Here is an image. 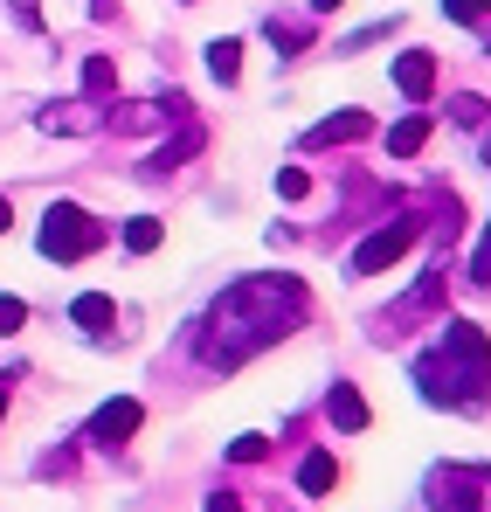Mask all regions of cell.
I'll use <instances>...</instances> for the list:
<instances>
[{
    "label": "cell",
    "mask_w": 491,
    "mask_h": 512,
    "mask_svg": "<svg viewBox=\"0 0 491 512\" xmlns=\"http://www.w3.org/2000/svg\"><path fill=\"white\" fill-rule=\"evenodd\" d=\"M160 236H166L160 215H132V222H125V250H132V256H153V250H160Z\"/></svg>",
    "instance_id": "obj_17"
},
{
    "label": "cell",
    "mask_w": 491,
    "mask_h": 512,
    "mask_svg": "<svg viewBox=\"0 0 491 512\" xmlns=\"http://www.w3.org/2000/svg\"><path fill=\"white\" fill-rule=\"evenodd\" d=\"M7 7H14V21H21V28H28V35H35V28H42V7H35V0H7Z\"/></svg>",
    "instance_id": "obj_25"
},
{
    "label": "cell",
    "mask_w": 491,
    "mask_h": 512,
    "mask_svg": "<svg viewBox=\"0 0 491 512\" xmlns=\"http://www.w3.org/2000/svg\"><path fill=\"white\" fill-rule=\"evenodd\" d=\"M415 388H422V402H443V409L478 416L485 395H491V340H485V326L450 319L429 353H415Z\"/></svg>",
    "instance_id": "obj_2"
},
{
    "label": "cell",
    "mask_w": 491,
    "mask_h": 512,
    "mask_svg": "<svg viewBox=\"0 0 491 512\" xmlns=\"http://www.w3.org/2000/svg\"><path fill=\"white\" fill-rule=\"evenodd\" d=\"M429 499H436V512H491V471H443Z\"/></svg>",
    "instance_id": "obj_5"
},
{
    "label": "cell",
    "mask_w": 491,
    "mask_h": 512,
    "mask_svg": "<svg viewBox=\"0 0 491 512\" xmlns=\"http://www.w3.org/2000/svg\"><path fill=\"white\" fill-rule=\"evenodd\" d=\"M208 512H243V506H236V492H208Z\"/></svg>",
    "instance_id": "obj_26"
},
{
    "label": "cell",
    "mask_w": 491,
    "mask_h": 512,
    "mask_svg": "<svg viewBox=\"0 0 491 512\" xmlns=\"http://www.w3.org/2000/svg\"><path fill=\"white\" fill-rule=\"evenodd\" d=\"M263 35H270V42H284L277 56H305V49H312V28H305V21H291V14H270V21H263Z\"/></svg>",
    "instance_id": "obj_15"
},
{
    "label": "cell",
    "mask_w": 491,
    "mask_h": 512,
    "mask_svg": "<svg viewBox=\"0 0 491 512\" xmlns=\"http://www.w3.org/2000/svg\"><path fill=\"white\" fill-rule=\"evenodd\" d=\"M312 14H339V0H312Z\"/></svg>",
    "instance_id": "obj_29"
},
{
    "label": "cell",
    "mask_w": 491,
    "mask_h": 512,
    "mask_svg": "<svg viewBox=\"0 0 491 512\" xmlns=\"http://www.w3.org/2000/svg\"><path fill=\"white\" fill-rule=\"evenodd\" d=\"M14 374H0V423H7V402H14V388H7Z\"/></svg>",
    "instance_id": "obj_27"
},
{
    "label": "cell",
    "mask_w": 491,
    "mask_h": 512,
    "mask_svg": "<svg viewBox=\"0 0 491 512\" xmlns=\"http://www.w3.org/2000/svg\"><path fill=\"white\" fill-rule=\"evenodd\" d=\"M187 153H201V125H180V139H173V146H160V153H153V173L180 167V160H187Z\"/></svg>",
    "instance_id": "obj_18"
},
{
    "label": "cell",
    "mask_w": 491,
    "mask_h": 512,
    "mask_svg": "<svg viewBox=\"0 0 491 512\" xmlns=\"http://www.w3.org/2000/svg\"><path fill=\"white\" fill-rule=\"evenodd\" d=\"M139 423H146V409H139L132 395H118V402H104V409L90 416V429H83V436H90L97 450H125V443H132V429H139Z\"/></svg>",
    "instance_id": "obj_6"
},
{
    "label": "cell",
    "mask_w": 491,
    "mask_h": 512,
    "mask_svg": "<svg viewBox=\"0 0 491 512\" xmlns=\"http://www.w3.org/2000/svg\"><path fill=\"white\" fill-rule=\"evenodd\" d=\"M471 284H491V229H485V243L471 250Z\"/></svg>",
    "instance_id": "obj_23"
},
{
    "label": "cell",
    "mask_w": 491,
    "mask_h": 512,
    "mask_svg": "<svg viewBox=\"0 0 491 512\" xmlns=\"http://www.w3.org/2000/svg\"><path fill=\"white\" fill-rule=\"evenodd\" d=\"M367 132H374L367 111H332V118H319V125L305 132V146H353V139H367Z\"/></svg>",
    "instance_id": "obj_9"
},
{
    "label": "cell",
    "mask_w": 491,
    "mask_h": 512,
    "mask_svg": "<svg viewBox=\"0 0 491 512\" xmlns=\"http://www.w3.org/2000/svg\"><path fill=\"white\" fill-rule=\"evenodd\" d=\"M208 77H215V84H236V77H243V42H236V35H215V42H208Z\"/></svg>",
    "instance_id": "obj_12"
},
{
    "label": "cell",
    "mask_w": 491,
    "mask_h": 512,
    "mask_svg": "<svg viewBox=\"0 0 491 512\" xmlns=\"http://www.w3.org/2000/svg\"><path fill=\"white\" fill-rule=\"evenodd\" d=\"M443 14H450V21H485L491 0H443Z\"/></svg>",
    "instance_id": "obj_22"
},
{
    "label": "cell",
    "mask_w": 491,
    "mask_h": 512,
    "mask_svg": "<svg viewBox=\"0 0 491 512\" xmlns=\"http://www.w3.org/2000/svg\"><path fill=\"white\" fill-rule=\"evenodd\" d=\"M326 416H332V429H346V436L367 429V402H360L353 381H332V388H326Z\"/></svg>",
    "instance_id": "obj_10"
},
{
    "label": "cell",
    "mask_w": 491,
    "mask_h": 512,
    "mask_svg": "<svg viewBox=\"0 0 491 512\" xmlns=\"http://www.w3.org/2000/svg\"><path fill=\"white\" fill-rule=\"evenodd\" d=\"M332 485H339V464H332L326 450H312V457L298 464V492H312V499H326Z\"/></svg>",
    "instance_id": "obj_14"
},
{
    "label": "cell",
    "mask_w": 491,
    "mask_h": 512,
    "mask_svg": "<svg viewBox=\"0 0 491 512\" xmlns=\"http://www.w3.org/2000/svg\"><path fill=\"white\" fill-rule=\"evenodd\" d=\"M90 14H97V21H104V14H111V0H90Z\"/></svg>",
    "instance_id": "obj_30"
},
{
    "label": "cell",
    "mask_w": 491,
    "mask_h": 512,
    "mask_svg": "<svg viewBox=\"0 0 491 512\" xmlns=\"http://www.w3.org/2000/svg\"><path fill=\"white\" fill-rule=\"evenodd\" d=\"M104 236H111V229H104L90 208H77V201H49V215H42V236H35V243H42L49 263H83V256L104 250Z\"/></svg>",
    "instance_id": "obj_3"
},
{
    "label": "cell",
    "mask_w": 491,
    "mask_h": 512,
    "mask_svg": "<svg viewBox=\"0 0 491 512\" xmlns=\"http://www.w3.org/2000/svg\"><path fill=\"white\" fill-rule=\"evenodd\" d=\"M7 229H14V208H7V201H0V236H7Z\"/></svg>",
    "instance_id": "obj_28"
},
{
    "label": "cell",
    "mask_w": 491,
    "mask_h": 512,
    "mask_svg": "<svg viewBox=\"0 0 491 512\" xmlns=\"http://www.w3.org/2000/svg\"><path fill=\"white\" fill-rule=\"evenodd\" d=\"M21 319H28V305L21 298H0V333H21Z\"/></svg>",
    "instance_id": "obj_24"
},
{
    "label": "cell",
    "mask_w": 491,
    "mask_h": 512,
    "mask_svg": "<svg viewBox=\"0 0 491 512\" xmlns=\"http://www.w3.org/2000/svg\"><path fill=\"white\" fill-rule=\"evenodd\" d=\"M422 146H429V111H409V118L388 132V153H395V160H415Z\"/></svg>",
    "instance_id": "obj_13"
},
{
    "label": "cell",
    "mask_w": 491,
    "mask_h": 512,
    "mask_svg": "<svg viewBox=\"0 0 491 512\" xmlns=\"http://www.w3.org/2000/svg\"><path fill=\"white\" fill-rule=\"evenodd\" d=\"M305 319V284L284 277V270H263V277H243L215 298L208 312V333H201V360L208 367H243L249 353L277 346L291 326Z\"/></svg>",
    "instance_id": "obj_1"
},
{
    "label": "cell",
    "mask_w": 491,
    "mask_h": 512,
    "mask_svg": "<svg viewBox=\"0 0 491 512\" xmlns=\"http://www.w3.org/2000/svg\"><path fill=\"white\" fill-rule=\"evenodd\" d=\"M70 319H77V326L90 333V340L118 326V312H111V298H104V291H83V298H70Z\"/></svg>",
    "instance_id": "obj_11"
},
{
    "label": "cell",
    "mask_w": 491,
    "mask_h": 512,
    "mask_svg": "<svg viewBox=\"0 0 491 512\" xmlns=\"http://www.w3.org/2000/svg\"><path fill=\"white\" fill-rule=\"evenodd\" d=\"M111 90H118V63H111V56H90V63H83V97L104 104Z\"/></svg>",
    "instance_id": "obj_16"
},
{
    "label": "cell",
    "mask_w": 491,
    "mask_h": 512,
    "mask_svg": "<svg viewBox=\"0 0 491 512\" xmlns=\"http://www.w3.org/2000/svg\"><path fill=\"white\" fill-rule=\"evenodd\" d=\"M450 118H457V125H485V97H471V90L450 97Z\"/></svg>",
    "instance_id": "obj_21"
},
{
    "label": "cell",
    "mask_w": 491,
    "mask_h": 512,
    "mask_svg": "<svg viewBox=\"0 0 491 512\" xmlns=\"http://www.w3.org/2000/svg\"><path fill=\"white\" fill-rule=\"evenodd\" d=\"M180 7H194V0H180Z\"/></svg>",
    "instance_id": "obj_31"
},
{
    "label": "cell",
    "mask_w": 491,
    "mask_h": 512,
    "mask_svg": "<svg viewBox=\"0 0 491 512\" xmlns=\"http://www.w3.org/2000/svg\"><path fill=\"white\" fill-rule=\"evenodd\" d=\"M415 236H422V215H395L388 229H374L360 250L346 256V277H381V270H395V263L409 256Z\"/></svg>",
    "instance_id": "obj_4"
},
{
    "label": "cell",
    "mask_w": 491,
    "mask_h": 512,
    "mask_svg": "<svg viewBox=\"0 0 491 512\" xmlns=\"http://www.w3.org/2000/svg\"><path fill=\"white\" fill-rule=\"evenodd\" d=\"M436 298H443V263H436V270H422V284H415V291L402 298V305H395V312H381V340L409 333V319H422V312H436Z\"/></svg>",
    "instance_id": "obj_7"
},
{
    "label": "cell",
    "mask_w": 491,
    "mask_h": 512,
    "mask_svg": "<svg viewBox=\"0 0 491 512\" xmlns=\"http://www.w3.org/2000/svg\"><path fill=\"white\" fill-rule=\"evenodd\" d=\"M270 457V436H236L229 443V464H263Z\"/></svg>",
    "instance_id": "obj_20"
},
{
    "label": "cell",
    "mask_w": 491,
    "mask_h": 512,
    "mask_svg": "<svg viewBox=\"0 0 491 512\" xmlns=\"http://www.w3.org/2000/svg\"><path fill=\"white\" fill-rule=\"evenodd\" d=\"M277 194H284V201H305V194H312V173L305 167H277Z\"/></svg>",
    "instance_id": "obj_19"
},
{
    "label": "cell",
    "mask_w": 491,
    "mask_h": 512,
    "mask_svg": "<svg viewBox=\"0 0 491 512\" xmlns=\"http://www.w3.org/2000/svg\"><path fill=\"white\" fill-rule=\"evenodd\" d=\"M395 90H402L409 104H422V97L436 90V56H429V49H402V56H395Z\"/></svg>",
    "instance_id": "obj_8"
}]
</instances>
